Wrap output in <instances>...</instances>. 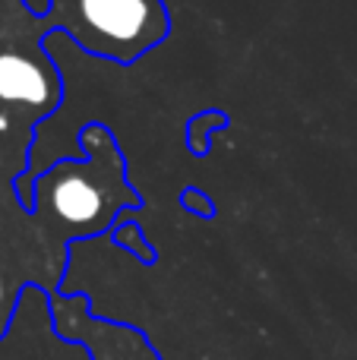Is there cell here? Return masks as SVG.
I'll return each instance as SVG.
<instances>
[{"instance_id":"1","label":"cell","mask_w":357,"mask_h":360,"mask_svg":"<svg viewBox=\"0 0 357 360\" xmlns=\"http://www.w3.org/2000/svg\"><path fill=\"white\" fill-rule=\"evenodd\" d=\"M57 16L89 51L114 60H133L168 32L162 0H60Z\"/></svg>"},{"instance_id":"2","label":"cell","mask_w":357,"mask_h":360,"mask_svg":"<svg viewBox=\"0 0 357 360\" xmlns=\"http://www.w3.org/2000/svg\"><path fill=\"white\" fill-rule=\"evenodd\" d=\"M38 199L70 234H95L114 221L120 205L133 202V193L101 165H60L41 177Z\"/></svg>"},{"instance_id":"3","label":"cell","mask_w":357,"mask_h":360,"mask_svg":"<svg viewBox=\"0 0 357 360\" xmlns=\"http://www.w3.org/2000/svg\"><path fill=\"white\" fill-rule=\"evenodd\" d=\"M54 316L70 319V326L57 323V332L67 335V342L82 345L92 360H158L143 332L111 323V319H92L86 300H79V310H76V304L54 297Z\"/></svg>"},{"instance_id":"4","label":"cell","mask_w":357,"mask_h":360,"mask_svg":"<svg viewBox=\"0 0 357 360\" xmlns=\"http://www.w3.org/2000/svg\"><path fill=\"white\" fill-rule=\"evenodd\" d=\"M0 101L22 108L54 105V82L38 60L16 51H0Z\"/></svg>"},{"instance_id":"5","label":"cell","mask_w":357,"mask_h":360,"mask_svg":"<svg viewBox=\"0 0 357 360\" xmlns=\"http://www.w3.org/2000/svg\"><path fill=\"white\" fill-rule=\"evenodd\" d=\"M16 300H19L16 281H10L4 272H0V338L6 335V326H10L13 313H16Z\"/></svg>"}]
</instances>
